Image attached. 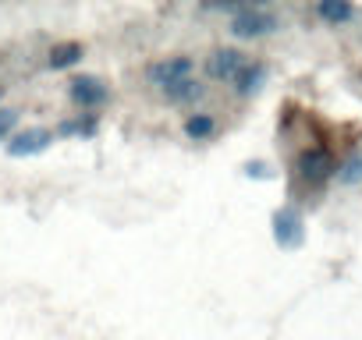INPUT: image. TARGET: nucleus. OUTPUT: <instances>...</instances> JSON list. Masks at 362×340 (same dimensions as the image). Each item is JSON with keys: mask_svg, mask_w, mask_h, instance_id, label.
Returning a JSON list of instances; mask_svg holds the SVG:
<instances>
[{"mask_svg": "<svg viewBox=\"0 0 362 340\" xmlns=\"http://www.w3.org/2000/svg\"><path fill=\"white\" fill-rule=\"evenodd\" d=\"M277 29H281V18H277L274 11L259 8V4H252V8H235V11H231V25H228V32H231L238 43L267 40V36H274Z\"/></svg>", "mask_w": 362, "mask_h": 340, "instance_id": "f257e3e1", "label": "nucleus"}, {"mask_svg": "<svg viewBox=\"0 0 362 340\" xmlns=\"http://www.w3.org/2000/svg\"><path fill=\"white\" fill-rule=\"evenodd\" d=\"M110 82L107 78H100V75H93V71H82V75H71L68 78V99H71V107L78 110V114H93L96 117V110H103L107 103H110Z\"/></svg>", "mask_w": 362, "mask_h": 340, "instance_id": "f03ea898", "label": "nucleus"}, {"mask_svg": "<svg viewBox=\"0 0 362 340\" xmlns=\"http://www.w3.org/2000/svg\"><path fill=\"white\" fill-rule=\"evenodd\" d=\"M334 174H337V163H334L330 149H323V145L302 149L295 159V181L305 188H323Z\"/></svg>", "mask_w": 362, "mask_h": 340, "instance_id": "7ed1b4c3", "label": "nucleus"}, {"mask_svg": "<svg viewBox=\"0 0 362 340\" xmlns=\"http://www.w3.org/2000/svg\"><path fill=\"white\" fill-rule=\"evenodd\" d=\"M54 142H57V138H54V128L33 124V128L15 131V135H11V142L4 145V152H8L11 159H25V156H40V152H47Z\"/></svg>", "mask_w": 362, "mask_h": 340, "instance_id": "20e7f679", "label": "nucleus"}, {"mask_svg": "<svg viewBox=\"0 0 362 340\" xmlns=\"http://www.w3.org/2000/svg\"><path fill=\"white\" fill-rule=\"evenodd\" d=\"M146 75H149V82H153L156 89H163V85H170V82L192 78V75H196V57H192V54L160 57V61H153V64L146 68Z\"/></svg>", "mask_w": 362, "mask_h": 340, "instance_id": "39448f33", "label": "nucleus"}, {"mask_svg": "<svg viewBox=\"0 0 362 340\" xmlns=\"http://www.w3.org/2000/svg\"><path fill=\"white\" fill-rule=\"evenodd\" d=\"M245 61H249V54H245V50H238V47H217V50H210V57L203 61V71H206L214 82L231 85Z\"/></svg>", "mask_w": 362, "mask_h": 340, "instance_id": "423d86ee", "label": "nucleus"}, {"mask_svg": "<svg viewBox=\"0 0 362 340\" xmlns=\"http://www.w3.org/2000/svg\"><path fill=\"white\" fill-rule=\"evenodd\" d=\"M156 92H160V99L170 103V107H192V103H199V99L206 96V85L192 75V78L170 82V85H163V89H156Z\"/></svg>", "mask_w": 362, "mask_h": 340, "instance_id": "0eeeda50", "label": "nucleus"}, {"mask_svg": "<svg viewBox=\"0 0 362 340\" xmlns=\"http://www.w3.org/2000/svg\"><path fill=\"white\" fill-rule=\"evenodd\" d=\"M263 82H267V64H263V61H256V57H249V61L242 64V71L235 75L231 92H235L238 99H252V96L263 89Z\"/></svg>", "mask_w": 362, "mask_h": 340, "instance_id": "6e6552de", "label": "nucleus"}, {"mask_svg": "<svg viewBox=\"0 0 362 340\" xmlns=\"http://www.w3.org/2000/svg\"><path fill=\"white\" fill-rule=\"evenodd\" d=\"M302 217L291 210V206H284V210H277L274 213V241L281 245V248H298L302 245Z\"/></svg>", "mask_w": 362, "mask_h": 340, "instance_id": "1a4fd4ad", "label": "nucleus"}, {"mask_svg": "<svg viewBox=\"0 0 362 340\" xmlns=\"http://www.w3.org/2000/svg\"><path fill=\"white\" fill-rule=\"evenodd\" d=\"M82 57H86V43H82V40H61V43L50 47L47 68H50V71H68V68H78Z\"/></svg>", "mask_w": 362, "mask_h": 340, "instance_id": "9d476101", "label": "nucleus"}, {"mask_svg": "<svg viewBox=\"0 0 362 340\" xmlns=\"http://www.w3.org/2000/svg\"><path fill=\"white\" fill-rule=\"evenodd\" d=\"M181 131H185L189 142H210L217 135V117L206 114V110H196L185 117V124H181Z\"/></svg>", "mask_w": 362, "mask_h": 340, "instance_id": "9b49d317", "label": "nucleus"}, {"mask_svg": "<svg viewBox=\"0 0 362 340\" xmlns=\"http://www.w3.org/2000/svg\"><path fill=\"white\" fill-rule=\"evenodd\" d=\"M96 117L93 114H75L71 121H61L57 128H54V138H75V135H82V138H93L96 135Z\"/></svg>", "mask_w": 362, "mask_h": 340, "instance_id": "f8f14e48", "label": "nucleus"}, {"mask_svg": "<svg viewBox=\"0 0 362 340\" xmlns=\"http://www.w3.org/2000/svg\"><path fill=\"white\" fill-rule=\"evenodd\" d=\"M316 15L330 25H344L355 18V8L351 4H334V0H323V4H316Z\"/></svg>", "mask_w": 362, "mask_h": 340, "instance_id": "ddd939ff", "label": "nucleus"}, {"mask_svg": "<svg viewBox=\"0 0 362 340\" xmlns=\"http://www.w3.org/2000/svg\"><path fill=\"white\" fill-rule=\"evenodd\" d=\"M18 121H22L18 107H0V145L11 142V135L18 131Z\"/></svg>", "mask_w": 362, "mask_h": 340, "instance_id": "4468645a", "label": "nucleus"}, {"mask_svg": "<svg viewBox=\"0 0 362 340\" xmlns=\"http://www.w3.org/2000/svg\"><path fill=\"white\" fill-rule=\"evenodd\" d=\"M337 181H341V185H355V181H362V152H358L355 159H348L344 166H337Z\"/></svg>", "mask_w": 362, "mask_h": 340, "instance_id": "2eb2a0df", "label": "nucleus"}, {"mask_svg": "<svg viewBox=\"0 0 362 340\" xmlns=\"http://www.w3.org/2000/svg\"><path fill=\"white\" fill-rule=\"evenodd\" d=\"M0 99H4V89H0ZM0 107H4V103H0Z\"/></svg>", "mask_w": 362, "mask_h": 340, "instance_id": "dca6fc26", "label": "nucleus"}]
</instances>
